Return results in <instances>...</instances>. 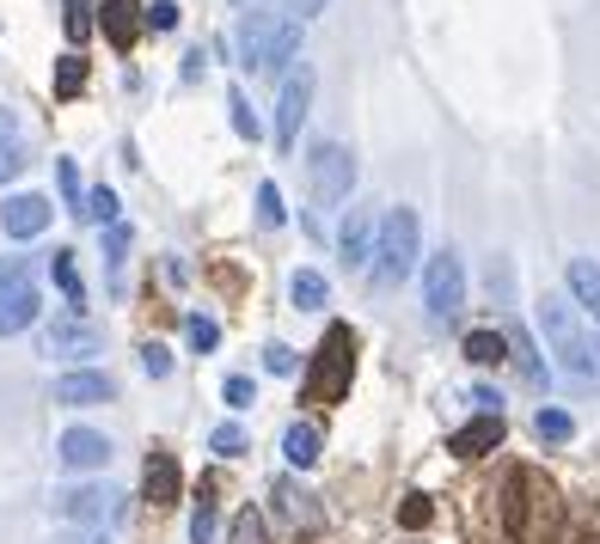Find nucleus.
<instances>
[{"instance_id": "obj_1", "label": "nucleus", "mask_w": 600, "mask_h": 544, "mask_svg": "<svg viewBox=\"0 0 600 544\" xmlns=\"http://www.w3.org/2000/svg\"><path fill=\"white\" fill-rule=\"evenodd\" d=\"M503 526L515 544H558L564 538V495L546 471L520 465L503 490Z\"/></svg>"}, {"instance_id": "obj_2", "label": "nucleus", "mask_w": 600, "mask_h": 544, "mask_svg": "<svg viewBox=\"0 0 600 544\" xmlns=\"http://www.w3.org/2000/svg\"><path fill=\"white\" fill-rule=\"evenodd\" d=\"M539 337L558 355V367L570 380H594L600 385V324L582 319V306L570 294H546L539 300Z\"/></svg>"}, {"instance_id": "obj_3", "label": "nucleus", "mask_w": 600, "mask_h": 544, "mask_svg": "<svg viewBox=\"0 0 600 544\" xmlns=\"http://www.w3.org/2000/svg\"><path fill=\"white\" fill-rule=\"evenodd\" d=\"M349 373H356V337H349V324H331L307 361V380H301L307 404H337L349 392Z\"/></svg>"}, {"instance_id": "obj_4", "label": "nucleus", "mask_w": 600, "mask_h": 544, "mask_svg": "<svg viewBox=\"0 0 600 544\" xmlns=\"http://www.w3.org/2000/svg\"><path fill=\"white\" fill-rule=\"evenodd\" d=\"M373 276L380 281H404L417 269V214L411 209H392L380 221V239H373Z\"/></svg>"}, {"instance_id": "obj_5", "label": "nucleus", "mask_w": 600, "mask_h": 544, "mask_svg": "<svg viewBox=\"0 0 600 544\" xmlns=\"http://www.w3.org/2000/svg\"><path fill=\"white\" fill-rule=\"evenodd\" d=\"M307 178H313V202L337 209V202H349V190H356V153L337 141H319L307 160Z\"/></svg>"}, {"instance_id": "obj_6", "label": "nucleus", "mask_w": 600, "mask_h": 544, "mask_svg": "<svg viewBox=\"0 0 600 544\" xmlns=\"http://www.w3.org/2000/svg\"><path fill=\"white\" fill-rule=\"evenodd\" d=\"M55 514L81 532H105V520H123V495L110 483H74V490H55Z\"/></svg>"}, {"instance_id": "obj_7", "label": "nucleus", "mask_w": 600, "mask_h": 544, "mask_svg": "<svg viewBox=\"0 0 600 544\" xmlns=\"http://www.w3.org/2000/svg\"><path fill=\"white\" fill-rule=\"evenodd\" d=\"M423 294H429V319H454L466 306V269H460L454 252H435L423 264Z\"/></svg>"}, {"instance_id": "obj_8", "label": "nucleus", "mask_w": 600, "mask_h": 544, "mask_svg": "<svg viewBox=\"0 0 600 544\" xmlns=\"http://www.w3.org/2000/svg\"><path fill=\"white\" fill-rule=\"evenodd\" d=\"M307 105H313V67H307V62H294L288 74H282V98H276V141H282V147L301 141Z\"/></svg>"}, {"instance_id": "obj_9", "label": "nucleus", "mask_w": 600, "mask_h": 544, "mask_svg": "<svg viewBox=\"0 0 600 544\" xmlns=\"http://www.w3.org/2000/svg\"><path fill=\"white\" fill-rule=\"evenodd\" d=\"M117 398V380L98 367H74L55 380V404H67V410H93V404H110Z\"/></svg>"}, {"instance_id": "obj_10", "label": "nucleus", "mask_w": 600, "mask_h": 544, "mask_svg": "<svg viewBox=\"0 0 600 544\" xmlns=\"http://www.w3.org/2000/svg\"><path fill=\"white\" fill-rule=\"evenodd\" d=\"M105 349V337H98V324L86 319H55L50 331H43V355H62V361H86Z\"/></svg>"}, {"instance_id": "obj_11", "label": "nucleus", "mask_w": 600, "mask_h": 544, "mask_svg": "<svg viewBox=\"0 0 600 544\" xmlns=\"http://www.w3.org/2000/svg\"><path fill=\"white\" fill-rule=\"evenodd\" d=\"M282 13H264V7H252V13L240 19V31H233V50H240V67H252V74H264V55H270V38H276Z\"/></svg>"}, {"instance_id": "obj_12", "label": "nucleus", "mask_w": 600, "mask_h": 544, "mask_svg": "<svg viewBox=\"0 0 600 544\" xmlns=\"http://www.w3.org/2000/svg\"><path fill=\"white\" fill-rule=\"evenodd\" d=\"M55 459H62L67 471H105L110 465V440L98 435V428H67V435L55 440Z\"/></svg>"}, {"instance_id": "obj_13", "label": "nucleus", "mask_w": 600, "mask_h": 544, "mask_svg": "<svg viewBox=\"0 0 600 544\" xmlns=\"http://www.w3.org/2000/svg\"><path fill=\"white\" fill-rule=\"evenodd\" d=\"M50 202L38 196V190H25V196H7L0 202V226H7V239H38L43 226H50Z\"/></svg>"}, {"instance_id": "obj_14", "label": "nucleus", "mask_w": 600, "mask_h": 544, "mask_svg": "<svg viewBox=\"0 0 600 544\" xmlns=\"http://www.w3.org/2000/svg\"><path fill=\"white\" fill-rule=\"evenodd\" d=\"M178 490H185V478H178V459H172L166 447H154V452H147V465H141V495H147L154 508H172Z\"/></svg>"}, {"instance_id": "obj_15", "label": "nucleus", "mask_w": 600, "mask_h": 544, "mask_svg": "<svg viewBox=\"0 0 600 544\" xmlns=\"http://www.w3.org/2000/svg\"><path fill=\"white\" fill-rule=\"evenodd\" d=\"M503 343H508V361L520 367V380L534 385V392H546V361H539V343L527 337V324H515V319H508Z\"/></svg>"}, {"instance_id": "obj_16", "label": "nucleus", "mask_w": 600, "mask_h": 544, "mask_svg": "<svg viewBox=\"0 0 600 544\" xmlns=\"http://www.w3.org/2000/svg\"><path fill=\"white\" fill-rule=\"evenodd\" d=\"M98 25H105V38L129 55L135 38H141V7H135V0H105V7H98Z\"/></svg>"}, {"instance_id": "obj_17", "label": "nucleus", "mask_w": 600, "mask_h": 544, "mask_svg": "<svg viewBox=\"0 0 600 544\" xmlns=\"http://www.w3.org/2000/svg\"><path fill=\"white\" fill-rule=\"evenodd\" d=\"M43 312V294L38 288H13V294H0V337H19L31 331Z\"/></svg>"}, {"instance_id": "obj_18", "label": "nucleus", "mask_w": 600, "mask_h": 544, "mask_svg": "<svg viewBox=\"0 0 600 544\" xmlns=\"http://www.w3.org/2000/svg\"><path fill=\"white\" fill-rule=\"evenodd\" d=\"M496 440H503V416H478V423L454 428L448 447H454L460 459H484V452H496Z\"/></svg>"}, {"instance_id": "obj_19", "label": "nucleus", "mask_w": 600, "mask_h": 544, "mask_svg": "<svg viewBox=\"0 0 600 544\" xmlns=\"http://www.w3.org/2000/svg\"><path fill=\"white\" fill-rule=\"evenodd\" d=\"M570 300L582 306L588 324H600V264L594 257H576L570 264Z\"/></svg>"}, {"instance_id": "obj_20", "label": "nucleus", "mask_w": 600, "mask_h": 544, "mask_svg": "<svg viewBox=\"0 0 600 544\" xmlns=\"http://www.w3.org/2000/svg\"><path fill=\"white\" fill-rule=\"evenodd\" d=\"M337 252H344V264L349 269H361L373 257V221L361 209H349V221H344V233H337Z\"/></svg>"}, {"instance_id": "obj_21", "label": "nucleus", "mask_w": 600, "mask_h": 544, "mask_svg": "<svg viewBox=\"0 0 600 544\" xmlns=\"http://www.w3.org/2000/svg\"><path fill=\"white\" fill-rule=\"evenodd\" d=\"M319 428L313 423H288V435H282V459L294 465V471H313V465H319Z\"/></svg>"}, {"instance_id": "obj_22", "label": "nucleus", "mask_w": 600, "mask_h": 544, "mask_svg": "<svg viewBox=\"0 0 600 544\" xmlns=\"http://www.w3.org/2000/svg\"><path fill=\"white\" fill-rule=\"evenodd\" d=\"M294 55H301V19H288V13H282L276 38H270V55H264V74H288V67H294Z\"/></svg>"}, {"instance_id": "obj_23", "label": "nucleus", "mask_w": 600, "mask_h": 544, "mask_svg": "<svg viewBox=\"0 0 600 544\" xmlns=\"http://www.w3.org/2000/svg\"><path fill=\"white\" fill-rule=\"evenodd\" d=\"M270 495H276V502H282V514H288L294 520V526H307V532H319V502H313V495L307 490H294V483L288 478H276V490H270Z\"/></svg>"}, {"instance_id": "obj_24", "label": "nucleus", "mask_w": 600, "mask_h": 544, "mask_svg": "<svg viewBox=\"0 0 600 544\" xmlns=\"http://www.w3.org/2000/svg\"><path fill=\"white\" fill-rule=\"evenodd\" d=\"M50 276H55V288L67 294L74 319H81V306H86V281H81V264H74V252H55V257H50Z\"/></svg>"}, {"instance_id": "obj_25", "label": "nucleus", "mask_w": 600, "mask_h": 544, "mask_svg": "<svg viewBox=\"0 0 600 544\" xmlns=\"http://www.w3.org/2000/svg\"><path fill=\"white\" fill-rule=\"evenodd\" d=\"M460 349H466L472 367H503V361H508L503 331H466V343H460Z\"/></svg>"}, {"instance_id": "obj_26", "label": "nucleus", "mask_w": 600, "mask_h": 544, "mask_svg": "<svg viewBox=\"0 0 600 544\" xmlns=\"http://www.w3.org/2000/svg\"><path fill=\"white\" fill-rule=\"evenodd\" d=\"M288 300L301 306V312H319V306H325V276H319V269H301V276L288 281Z\"/></svg>"}, {"instance_id": "obj_27", "label": "nucleus", "mask_w": 600, "mask_h": 544, "mask_svg": "<svg viewBox=\"0 0 600 544\" xmlns=\"http://www.w3.org/2000/svg\"><path fill=\"white\" fill-rule=\"evenodd\" d=\"M86 86V55L81 50H67L62 62H55V98H74Z\"/></svg>"}, {"instance_id": "obj_28", "label": "nucleus", "mask_w": 600, "mask_h": 544, "mask_svg": "<svg viewBox=\"0 0 600 544\" xmlns=\"http://www.w3.org/2000/svg\"><path fill=\"white\" fill-rule=\"evenodd\" d=\"M81 221H93V226H110L117 221V190H86V202H81Z\"/></svg>"}, {"instance_id": "obj_29", "label": "nucleus", "mask_w": 600, "mask_h": 544, "mask_svg": "<svg viewBox=\"0 0 600 544\" xmlns=\"http://www.w3.org/2000/svg\"><path fill=\"white\" fill-rule=\"evenodd\" d=\"M214 532H221V514H214L209 490H202V502L190 508V544H214Z\"/></svg>"}, {"instance_id": "obj_30", "label": "nucleus", "mask_w": 600, "mask_h": 544, "mask_svg": "<svg viewBox=\"0 0 600 544\" xmlns=\"http://www.w3.org/2000/svg\"><path fill=\"white\" fill-rule=\"evenodd\" d=\"M534 435H539V440H551V447H564V440L576 435L570 410H539V416H534Z\"/></svg>"}, {"instance_id": "obj_31", "label": "nucleus", "mask_w": 600, "mask_h": 544, "mask_svg": "<svg viewBox=\"0 0 600 544\" xmlns=\"http://www.w3.org/2000/svg\"><path fill=\"white\" fill-rule=\"evenodd\" d=\"M228 544H270L264 514H257V508H240V514H233V538Z\"/></svg>"}, {"instance_id": "obj_32", "label": "nucleus", "mask_w": 600, "mask_h": 544, "mask_svg": "<svg viewBox=\"0 0 600 544\" xmlns=\"http://www.w3.org/2000/svg\"><path fill=\"white\" fill-rule=\"evenodd\" d=\"M62 7H67V13H62L67 38H74V43H86V31H93V13H98V7H93V0H62Z\"/></svg>"}, {"instance_id": "obj_33", "label": "nucleus", "mask_w": 600, "mask_h": 544, "mask_svg": "<svg viewBox=\"0 0 600 544\" xmlns=\"http://www.w3.org/2000/svg\"><path fill=\"white\" fill-rule=\"evenodd\" d=\"M185 337H190V349H197V355H209V349L221 343V324L202 319V312H190V319H185Z\"/></svg>"}, {"instance_id": "obj_34", "label": "nucleus", "mask_w": 600, "mask_h": 544, "mask_svg": "<svg viewBox=\"0 0 600 544\" xmlns=\"http://www.w3.org/2000/svg\"><path fill=\"white\" fill-rule=\"evenodd\" d=\"M209 447L221 452V459H240V452L252 447V440H245V428H240V423H221V428L209 435Z\"/></svg>"}, {"instance_id": "obj_35", "label": "nucleus", "mask_w": 600, "mask_h": 544, "mask_svg": "<svg viewBox=\"0 0 600 544\" xmlns=\"http://www.w3.org/2000/svg\"><path fill=\"white\" fill-rule=\"evenodd\" d=\"M55 184H62V202H67V209L81 214L86 190H81V172H74V160H55Z\"/></svg>"}, {"instance_id": "obj_36", "label": "nucleus", "mask_w": 600, "mask_h": 544, "mask_svg": "<svg viewBox=\"0 0 600 544\" xmlns=\"http://www.w3.org/2000/svg\"><path fill=\"white\" fill-rule=\"evenodd\" d=\"M228 110H233V129H240L245 141H257V117H252V98H245L240 86H233V93H228Z\"/></svg>"}, {"instance_id": "obj_37", "label": "nucleus", "mask_w": 600, "mask_h": 544, "mask_svg": "<svg viewBox=\"0 0 600 544\" xmlns=\"http://www.w3.org/2000/svg\"><path fill=\"white\" fill-rule=\"evenodd\" d=\"M31 288V257H0V294Z\"/></svg>"}, {"instance_id": "obj_38", "label": "nucleus", "mask_w": 600, "mask_h": 544, "mask_svg": "<svg viewBox=\"0 0 600 544\" xmlns=\"http://www.w3.org/2000/svg\"><path fill=\"white\" fill-rule=\"evenodd\" d=\"M19 172H25V147L13 135H0V184H13Z\"/></svg>"}, {"instance_id": "obj_39", "label": "nucleus", "mask_w": 600, "mask_h": 544, "mask_svg": "<svg viewBox=\"0 0 600 544\" xmlns=\"http://www.w3.org/2000/svg\"><path fill=\"white\" fill-rule=\"evenodd\" d=\"M221 398H228L233 410H252V404H257V385L245 380V373H228V385H221Z\"/></svg>"}, {"instance_id": "obj_40", "label": "nucleus", "mask_w": 600, "mask_h": 544, "mask_svg": "<svg viewBox=\"0 0 600 544\" xmlns=\"http://www.w3.org/2000/svg\"><path fill=\"white\" fill-rule=\"evenodd\" d=\"M141 373H147V380H166V373H172V349H166V343H147L141 349Z\"/></svg>"}, {"instance_id": "obj_41", "label": "nucleus", "mask_w": 600, "mask_h": 544, "mask_svg": "<svg viewBox=\"0 0 600 544\" xmlns=\"http://www.w3.org/2000/svg\"><path fill=\"white\" fill-rule=\"evenodd\" d=\"M123 252H129V226L110 221V226H105V264H110V269H123Z\"/></svg>"}, {"instance_id": "obj_42", "label": "nucleus", "mask_w": 600, "mask_h": 544, "mask_svg": "<svg viewBox=\"0 0 600 544\" xmlns=\"http://www.w3.org/2000/svg\"><path fill=\"white\" fill-rule=\"evenodd\" d=\"M257 221H264V226H282V190H276V184H257Z\"/></svg>"}, {"instance_id": "obj_43", "label": "nucleus", "mask_w": 600, "mask_h": 544, "mask_svg": "<svg viewBox=\"0 0 600 544\" xmlns=\"http://www.w3.org/2000/svg\"><path fill=\"white\" fill-rule=\"evenodd\" d=\"M141 25H154V31H178V0H154L141 13Z\"/></svg>"}, {"instance_id": "obj_44", "label": "nucleus", "mask_w": 600, "mask_h": 544, "mask_svg": "<svg viewBox=\"0 0 600 544\" xmlns=\"http://www.w3.org/2000/svg\"><path fill=\"white\" fill-rule=\"evenodd\" d=\"M399 520H404V526H429V520H435V508H429V495H404Z\"/></svg>"}, {"instance_id": "obj_45", "label": "nucleus", "mask_w": 600, "mask_h": 544, "mask_svg": "<svg viewBox=\"0 0 600 544\" xmlns=\"http://www.w3.org/2000/svg\"><path fill=\"white\" fill-rule=\"evenodd\" d=\"M264 367H270V373H294L301 361H294V349H288V343H270V349H264Z\"/></svg>"}, {"instance_id": "obj_46", "label": "nucleus", "mask_w": 600, "mask_h": 544, "mask_svg": "<svg viewBox=\"0 0 600 544\" xmlns=\"http://www.w3.org/2000/svg\"><path fill=\"white\" fill-rule=\"evenodd\" d=\"M472 404H484V416H503V392H496V385H478Z\"/></svg>"}, {"instance_id": "obj_47", "label": "nucleus", "mask_w": 600, "mask_h": 544, "mask_svg": "<svg viewBox=\"0 0 600 544\" xmlns=\"http://www.w3.org/2000/svg\"><path fill=\"white\" fill-rule=\"evenodd\" d=\"M331 0H288V19H319Z\"/></svg>"}, {"instance_id": "obj_48", "label": "nucleus", "mask_w": 600, "mask_h": 544, "mask_svg": "<svg viewBox=\"0 0 600 544\" xmlns=\"http://www.w3.org/2000/svg\"><path fill=\"white\" fill-rule=\"evenodd\" d=\"M55 544H110V532H67V538H55Z\"/></svg>"}, {"instance_id": "obj_49", "label": "nucleus", "mask_w": 600, "mask_h": 544, "mask_svg": "<svg viewBox=\"0 0 600 544\" xmlns=\"http://www.w3.org/2000/svg\"><path fill=\"white\" fill-rule=\"evenodd\" d=\"M0 135H13V110H0Z\"/></svg>"}, {"instance_id": "obj_50", "label": "nucleus", "mask_w": 600, "mask_h": 544, "mask_svg": "<svg viewBox=\"0 0 600 544\" xmlns=\"http://www.w3.org/2000/svg\"><path fill=\"white\" fill-rule=\"evenodd\" d=\"M233 7H257V0H233Z\"/></svg>"}, {"instance_id": "obj_51", "label": "nucleus", "mask_w": 600, "mask_h": 544, "mask_svg": "<svg viewBox=\"0 0 600 544\" xmlns=\"http://www.w3.org/2000/svg\"><path fill=\"white\" fill-rule=\"evenodd\" d=\"M582 544H600V538H582Z\"/></svg>"}]
</instances>
